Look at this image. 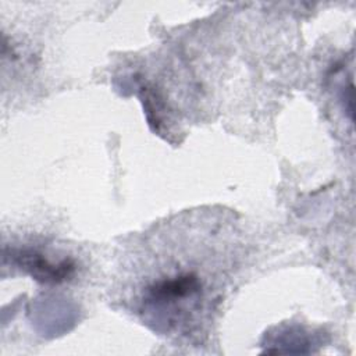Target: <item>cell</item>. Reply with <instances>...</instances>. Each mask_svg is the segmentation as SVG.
Instances as JSON below:
<instances>
[{
    "label": "cell",
    "instance_id": "obj_1",
    "mask_svg": "<svg viewBox=\"0 0 356 356\" xmlns=\"http://www.w3.org/2000/svg\"><path fill=\"white\" fill-rule=\"evenodd\" d=\"M217 228V227H216ZM192 245L195 235L178 234V222L152 234L132 254V284L128 303L145 324L159 334L195 338L204 334L221 300L229 257L224 238L213 231Z\"/></svg>",
    "mask_w": 356,
    "mask_h": 356
},
{
    "label": "cell",
    "instance_id": "obj_2",
    "mask_svg": "<svg viewBox=\"0 0 356 356\" xmlns=\"http://www.w3.org/2000/svg\"><path fill=\"white\" fill-rule=\"evenodd\" d=\"M11 257L35 280H39L44 284L64 282L72 277L75 271V263L71 259L53 261L49 256L33 249L17 250Z\"/></svg>",
    "mask_w": 356,
    "mask_h": 356
}]
</instances>
